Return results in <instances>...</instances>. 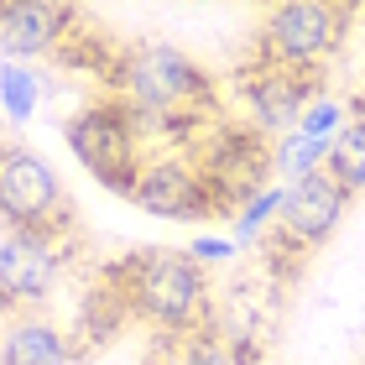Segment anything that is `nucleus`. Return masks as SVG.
<instances>
[{
  "label": "nucleus",
  "instance_id": "nucleus-20",
  "mask_svg": "<svg viewBox=\"0 0 365 365\" xmlns=\"http://www.w3.org/2000/svg\"><path fill=\"white\" fill-rule=\"evenodd\" d=\"M188 256H193V267H230V261L240 256V245L230 240V235H193L188 240Z\"/></svg>",
  "mask_w": 365,
  "mask_h": 365
},
{
  "label": "nucleus",
  "instance_id": "nucleus-12",
  "mask_svg": "<svg viewBox=\"0 0 365 365\" xmlns=\"http://www.w3.org/2000/svg\"><path fill=\"white\" fill-rule=\"evenodd\" d=\"M73 344L68 329L47 313H16L0 324V365H68Z\"/></svg>",
  "mask_w": 365,
  "mask_h": 365
},
{
  "label": "nucleus",
  "instance_id": "nucleus-15",
  "mask_svg": "<svg viewBox=\"0 0 365 365\" xmlns=\"http://www.w3.org/2000/svg\"><path fill=\"white\" fill-rule=\"evenodd\" d=\"M324 173L339 182L344 193H365V120H350L334 136V146H329V162H324Z\"/></svg>",
  "mask_w": 365,
  "mask_h": 365
},
{
  "label": "nucleus",
  "instance_id": "nucleus-4",
  "mask_svg": "<svg viewBox=\"0 0 365 365\" xmlns=\"http://www.w3.org/2000/svg\"><path fill=\"white\" fill-rule=\"evenodd\" d=\"M198 173H204L209 193H214V209L235 220V209L245 204V198L272 188V146L261 141L245 120L240 125L214 120L204 146H198Z\"/></svg>",
  "mask_w": 365,
  "mask_h": 365
},
{
  "label": "nucleus",
  "instance_id": "nucleus-10",
  "mask_svg": "<svg viewBox=\"0 0 365 365\" xmlns=\"http://www.w3.org/2000/svg\"><path fill=\"white\" fill-rule=\"evenodd\" d=\"M344 214H350V193H344L329 173H313V178L287 182V188H282L277 235H282V245L313 251V245H324V240L339 230Z\"/></svg>",
  "mask_w": 365,
  "mask_h": 365
},
{
  "label": "nucleus",
  "instance_id": "nucleus-6",
  "mask_svg": "<svg viewBox=\"0 0 365 365\" xmlns=\"http://www.w3.org/2000/svg\"><path fill=\"white\" fill-rule=\"evenodd\" d=\"M344 31V11L324 6V0H287V6H272L267 21H261V63L287 73H308L339 47Z\"/></svg>",
  "mask_w": 365,
  "mask_h": 365
},
{
  "label": "nucleus",
  "instance_id": "nucleus-7",
  "mask_svg": "<svg viewBox=\"0 0 365 365\" xmlns=\"http://www.w3.org/2000/svg\"><path fill=\"white\" fill-rule=\"evenodd\" d=\"M63 287V240L6 230L0 235V303L11 313H42Z\"/></svg>",
  "mask_w": 365,
  "mask_h": 365
},
{
  "label": "nucleus",
  "instance_id": "nucleus-1",
  "mask_svg": "<svg viewBox=\"0 0 365 365\" xmlns=\"http://www.w3.org/2000/svg\"><path fill=\"white\" fill-rule=\"evenodd\" d=\"M120 282L125 303L136 319L157 324L162 334L188 339L198 329H214V292H209V272L193 267L188 251H168V245H152V251H136L120 261Z\"/></svg>",
  "mask_w": 365,
  "mask_h": 365
},
{
  "label": "nucleus",
  "instance_id": "nucleus-17",
  "mask_svg": "<svg viewBox=\"0 0 365 365\" xmlns=\"http://www.w3.org/2000/svg\"><path fill=\"white\" fill-rule=\"evenodd\" d=\"M277 209H282V182L261 188L256 198H245V204L235 209V220H230V240H235V245H251L256 235H267V225L277 220Z\"/></svg>",
  "mask_w": 365,
  "mask_h": 365
},
{
  "label": "nucleus",
  "instance_id": "nucleus-21",
  "mask_svg": "<svg viewBox=\"0 0 365 365\" xmlns=\"http://www.w3.org/2000/svg\"><path fill=\"white\" fill-rule=\"evenodd\" d=\"M360 365H365V355H360Z\"/></svg>",
  "mask_w": 365,
  "mask_h": 365
},
{
  "label": "nucleus",
  "instance_id": "nucleus-3",
  "mask_svg": "<svg viewBox=\"0 0 365 365\" xmlns=\"http://www.w3.org/2000/svg\"><path fill=\"white\" fill-rule=\"evenodd\" d=\"M115 84L130 110L146 115H188L193 105H209L214 84L198 63L173 42H136L115 68Z\"/></svg>",
  "mask_w": 365,
  "mask_h": 365
},
{
  "label": "nucleus",
  "instance_id": "nucleus-18",
  "mask_svg": "<svg viewBox=\"0 0 365 365\" xmlns=\"http://www.w3.org/2000/svg\"><path fill=\"white\" fill-rule=\"evenodd\" d=\"M173 365H245V360L235 355V344H230L220 329H198V334L178 339Z\"/></svg>",
  "mask_w": 365,
  "mask_h": 365
},
{
  "label": "nucleus",
  "instance_id": "nucleus-14",
  "mask_svg": "<svg viewBox=\"0 0 365 365\" xmlns=\"http://www.w3.org/2000/svg\"><path fill=\"white\" fill-rule=\"evenodd\" d=\"M42 99H47V78L31 68V63H6L0 58V120L6 125L37 120Z\"/></svg>",
  "mask_w": 365,
  "mask_h": 365
},
{
  "label": "nucleus",
  "instance_id": "nucleus-9",
  "mask_svg": "<svg viewBox=\"0 0 365 365\" xmlns=\"http://www.w3.org/2000/svg\"><path fill=\"white\" fill-rule=\"evenodd\" d=\"M313 99H319V94H313V78L287 73V68H272V63H261L256 73H245V78H240L245 125H251L261 141H282V136H292L297 120L308 115Z\"/></svg>",
  "mask_w": 365,
  "mask_h": 365
},
{
  "label": "nucleus",
  "instance_id": "nucleus-2",
  "mask_svg": "<svg viewBox=\"0 0 365 365\" xmlns=\"http://www.w3.org/2000/svg\"><path fill=\"white\" fill-rule=\"evenodd\" d=\"M63 136H68V152L84 162V173L99 188L120 198L136 193V178L146 168V141L120 99H99V105H84L78 115H68Z\"/></svg>",
  "mask_w": 365,
  "mask_h": 365
},
{
  "label": "nucleus",
  "instance_id": "nucleus-5",
  "mask_svg": "<svg viewBox=\"0 0 365 365\" xmlns=\"http://www.w3.org/2000/svg\"><path fill=\"white\" fill-rule=\"evenodd\" d=\"M0 220L31 235H58L68 225L63 178L31 146H0Z\"/></svg>",
  "mask_w": 365,
  "mask_h": 365
},
{
  "label": "nucleus",
  "instance_id": "nucleus-13",
  "mask_svg": "<svg viewBox=\"0 0 365 365\" xmlns=\"http://www.w3.org/2000/svg\"><path fill=\"white\" fill-rule=\"evenodd\" d=\"M125 319H130V303H125V292H120L115 277L99 282V287H89L84 297H78V319H73L78 334H68L73 355H89V350H99V344H110L125 329Z\"/></svg>",
  "mask_w": 365,
  "mask_h": 365
},
{
  "label": "nucleus",
  "instance_id": "nucleus-16",
  "mask_svg": "<svg viewBox=\"0 0 365 365\" xmlns=\"http://www.w3.org/2000/svg\"><path fill=\"white\" fill-rule=\"evenodd\" d=\"M324 162H329V146L297 136V130H292V136H282V141H272V173L282 178V188H287V182H303L313 173H324Z\"/></svg>",
  "mask_w": 365,
  "mask_h": 365
},
{
  "label": "nucleus",
  "instance_id": "nucleus-19",
  "mask_svg": "<svg viewBox=\"0 0 365 365\" xmlns=\"http://www.w3.org/2000/svg\"><path fill=\"white\" fill-rule=\"evenodd\" d=\"M344 99H329V94H319L308 105V115L297 120V136H308V141H319V146H334V136L344 130Z\"/></svg>",
  "mask_w": 365,
  "mask_h": 365
},
{
  "label": "nucleus",
  "instance_id": "nucleus-8",
  "mask_svg": "<svg viewBox=\"0 0 365 365\" xmlns=\"http://www.w3.org/2000/svg\"><path fill=\"white\" fill-rule=\"evenodd\" d=\"M130 204H136L141 214H152V220H168V225H204L209 214H220L204 173H198V162L178 157V152L146 157Z\"/></svg>",
  "mask_w": 365,
  "mask_h": 365
},
{
  "label": "nucleus",
  "instance_id": "nucleus-11",
  "mask_svg": "<svg viewBox=\"0 0 365 365\" xmlns=\"http://www.w3.org/2000/svg\"><path fill=\"white\" fill-rule=\"evenodd\" d=\"M73 6H53V0H11L0 6V58L6 63H31L47 58L68 37Z\"/></svg>",
  "mask_w": 365,
  "mask_h": 365
}]
</instances>
